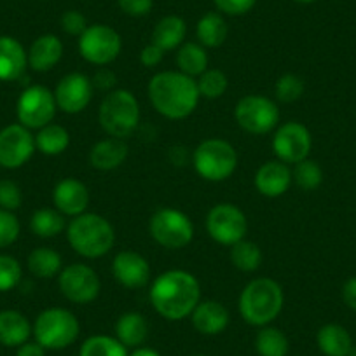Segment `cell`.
<instances>
[{
	"label": "cell",
	"instance_id": "d4e9b609",
	"mask_svg": "<svg viewBox=\"0 0 356 356\" xmlns=\"http://www.w3.org/2000/svg\"><path fill=\"white\" fill-rule=\"evenodd\" d=\"M187 35V23L186 19L180 18L177 15L164 16L157 22L152 32V44L168 53V51H175L182 46Z\"/></svg>",
	"mask_w": 356,
	"mask_h": 356
},
{
	"label": "cell",
	"instance_id": "8d00e7d4",
	"mask_svg": "<svg viewBox=\"0 0 356 356\" xmlns=\"http://www.w3.org/2000/svg\"><path fill=\"white\" fill-rule=\"evenodd\" d=\"M292 178L293 184L299 189L311 193V191H316L321 186V182H323V170H321V166L316 161L307 157V159L293 164Z\"/></svg>",
	"mask_w": 356,
	"mask_h": 356
},
{
	"label": "cell",
	"instance_id": "4316f807",
	"mask_svg": "<svg viewBox=\"0 0 356 356\" xmlns=\"http://www.w3.org/2000/svg\"><path fill=\"white\" fill-rule=\"evenodd\" d=\"M316 344L325 356H349L353 339L342 325L328 323L318 330Z\"/></svg>",
	"mask_w": 356,
	"mask_h": 356
},
{
	"label": "cell",
	"instance_id": "8fae6325",
	"mask_svg": "<svg viewBox=\"0 0 356 356\" xmlns=\"http://www.w3.org/2000/svg\"><path fill=\"white\" fill-rule=\"evenodd\" d=\"M58 289L67 300L84 306L98 299L102 292V282L93 267L75 262L61 269L58 275Z\"/></svg>",
	"mask_w": 356,
	"mask_h": 356
},
{
	"label": "cell",
	"instance_id": "9a60e30c",
	"mask_svg": "<svg viewBox=\"0 0 356 356\" xmlns=\"http://www.w3.org/2000/svg\"><path fill=\"white\" fill-rule=\"evenodd\" d=\"M35 150V135L19 122L0 129V166L6 170L22 168L32 159Z\"/></svg>",
	"mask_w": 356,
	"mask_h": 356
},
{
	"label": "cell",
	"instance_id": "d590c367",
	"mask_svg": "<svg viewBox=\"0 0 356 356\" xmlns=\"http://www.w3.org/2000/svg\"><path fill=\"white\" fill-rule=\"evenodd\" d=\"M197 91H200L201 98L207 100H218L225 95L229 88V79L218 68H208L204 70L200 77L196 79Z\"/></svg>",
	"mask_w": 356,
	"mask_h": 356
},
{
	"label": "cell",
	"instance_id": "4dcf8cb0",
	"mask_svg": "<svg viewBox=\"0 0 356 356\" xmlns=\"http://www.w3.org/2000/svg\"><path fill=\"white\" fill-rule=\"evenodd\" d=\"M177 67L178 72L197 79L204 70H208V53L207 47L200 42H184L177 51Z\"/></svg>",
	"mask_w": 356,
	"mask_h": 356
},
{
	"label": "cell",
	"instance_id": "277c9868",
	"mask_svg": "<svg viewBox=\"0 0 356 356\" xmlns=\"http://www.w3.org/2000/svg\"><path fill=\"white\" fill-rule=\"evenodd\" d=\"M67 239L77 255L84 259H100L114 248L115 231L104 215L86 211L68 222Z\"/></svg>",
	"mask_w": 356,
	"mask_h": 356
},
{
	"label": "cell",
	"instance_id": "e575fe53",
	"mask_svg": "<svg viewBox=\"0 0 356 356\" xmlns=\"http://www.w3.org/2000/svg\"><path fill=\"white\" fill-rule=\"evenodd\" d=\"M79 356H129L128 348L111 335H91L81 346Z\"/></svg>",
	"mask_w": 356,
	"mask_h": 356
},
{
	"label": "cell",
	"instance_id": "7a4b0ae2",
	"mask_svg": "<svg viewBox=\"0 0 356 356\" xmlns=\"http://www.w3.org/2000/svg\"><path fill=\"white\" fill-rule=\"evenodd\" d=\"M147 93L157 114L171 121L189 118L201 100L196 79L178 70L157 72L149 81Z\"/></svg>",
	"mask_w": 356,
	"mask_h": 356
},
{
	"label": "cell",
	"instance_id": "ffe728a7",
	"mask_svg": "<svg viewBox=\"0 0 356 356\" xmlns=\"http://www.w3.org/2000/svg\"><path fill=\"white\" fill-rule=\"evenodd\" d=\"M191 320H193V327L200 334L218 335L227 328L229 321H231V314H229L227 307L222 302L207 299L200 300V304L194 307Z\"/></svg>",
	"mask_w": 356,
	"mask_h": 356
},
{
	"label": "cell",
	"instance_id": "f35d334b",
	"mask_svg": "<svg viewBox=\"0 0 356 356\" xmlns=\"http://www.w3.org/2000/svg\"><path fill=\"white\" fill-rule=\"evenodd\" d=\"M23 276L22 264L11 255H0V292H11Z\"/></svg>",
	"mask_w": 356,
	"mask_h": 356
},
{
	"label": "cell",
	"instance_id": "6da1fadb",
	"mask_svg": "<svg viewBox=\"0 0 356 356\" xmlns=\"http://www.w3.org/2000/svg\"><path fill=\"white\" fill-rule=\"evenodd\" d=\"M149 300L164 320H186L200 304L201 285L193 273L186 269H170L152 280Z\"/></svg>",
	"mask_w": 356,
	"mask_h": 356
},
{
	"label": "cell",
	"instance_id": "e0dca14e",
	"mask_svg": "<svg viewBox=\"0 0 356 356\" xmlns=\"http://www.w3.org/2000/svg\"><path fill=\"white\" fill-rule=\"evenodd\" d=\"M112 276L124 289L138 290L149 285L152 271L149 260L142 253L122 250L112 260Z\"/></svg>",
	"mask_w": 356,
	"mask_h": 356
},
{
	"label": "cell",
	"instance_id": "8992f818",
	"mask_svg": "<svg viewBox=\"0 0 356 356\" xmlns=\"http://www.w3.org/2000/svg\"><path fill=\"white\" fill-rule=\"evenodd\" d=\"M193 166L207 182H224L238 168V152L224 138H207L194 149Z\"/></svg>",
	"mask_w": 356,
	"mask_h": 356
},
{
	"label": "cell",
	"instance_id": "681fc988",
	"mask_svg": "<svg viewBox=\"0 0 356 356\" xmlns=\"http://www.w3.org/2000/svg\"><path fill=\"white\" fill-rule=\"evenodd\" d=\"M129 356H161V355L156 351V349L142 348V346H140V348H135V351H133Z\"/></svg>",
	"mask_w": 356,
	"mask_h": 356
},
{
	"label": "cell",
	"instance_id": "7c38bea8",
	"mask_svg": "<svg viewBox=\"0 0 356 356\" xmlns=\"http://www.w3.org/2000/svg\"><path fill=\"white\" fill-rule=\"evenodd\" d=\"M204 225L210 238L224 246L241 241L248 232V218L245 211L232 203H218L211 207Z\"/></svg>",
	"mask_w": 356,
	"mask_h": 356
},
{
	"label": "cell",
	"instance_id": "60d3db41",
	"mask_svg": "<svg viewBox=\"0 0 356 356\" xmlns=\"http://www.w3.org/2000/svg\"><path fill=\"white\" fill-rule=\"evenodd\" d=\"M23 194L22 189L13 180H0V208L8 211H15L22 207Z\"/></svg>",
	"mask_w": 356,
	"mask_h": 356
},
{
	"label": "cell",
	"instance_id": "836d02e7",
	"mask_svg": "<svg viewBox=\"0 0 356 356\" xmlns=\"http://www.w3.org/2000/svg\"><path fill=\"white\" fill-rule=\"evenodd\" d=\"M229 248H231V252H229L231 262L238 271L253 273L262 264V250L255 241H250V239L245 238L229 246Z\"/></svg>",
	"mask_w": 356,
	"mask_h": 356
},
{
	"label": "cell",
	"instance_id": "7bdbcfd3",
	"mask_svg": "<svg viewBox=\"0 0 356 356\" xmlns=\"http://www.w3.org/2000/svg\"><path fill=\"white\" fill-rule=\"evenodd\" d=\"M218 13L227 16H243L255 8L257 0H213Z\"/></svg>",
	"mask_w": 356,
	"mask_h": 356
},
{
	"label": "cell",
	"instance_id": "ee69618b",
	"mask_svg": "<svg viewBox=\"0 0 356 356\" xmlns=\"http://www.w3.org/2000/svg\"><path fill=\"white\" fill-rule=\"evenodd\" d=\"M91 82H93V88L98 89V91L111 93L115 89V84H118V75L108 67H100L91 77Z\"/></svg>",
	"mask_w": 356,
	"mask_h": 356
},
{
	"label": "cell",
	"instance_id": "5b68a950",
	"mask_svg": "<svg viewBox=\"0 0 356 356\" xmlns=\"http://www.w3.org/2000/svg\"><path fill=\"white\" fill-rule=\"evenodd\" d=\"M140 104L129 89H114L105 95L98 108V121L108 136L126 140L140 124Z\"/></svg>",
	"mask_w": 356,
	"mask_h": 356
},
{
	"label": "cell",
	"instance_id": "816d5d0a",
	"mask_svg": "<svg viewBox=\"0 0 356 356\" xmlns=\"http://www.w3.org/2000/svg\"><path fill=\"white\" fill-rule=\"evenodd\" d=\"M194 356H207V355H194Z\"/></svg>",
	"mask_w": 356,
	"mask_h": 356
},
{
	"label": "cell",
	"instance_id": "603a6c76",
	"mask_svg": "<svg viewBox=\"0 0 356 356\" xmlns=\"http://www.w3.org/2000/svg\"><path fill=\"white\" fill-rule=\"evenodd\" d=\"M29 67V54L15 37H0V81L11 82L23 77Z\"/></svg>",
	"mask_w": 356,
	"mask_h": 356
},
{
	"label": "cell",
	"instance_id": "9c48e42d",
	"mask_svg": "<svg viewBox=\"0 0 356 356\" xmlns=\"http://www.w3.org/2000/svg\"><path fill=\"white\" fill-rule=\"evenodd\" d=\"M234 119L250 135H267L280 126V108L275 100L262 95H246L236 104Z\"/></svg>",
	"mask_w": 356,
	"mask_h": 356
},
{
	"label": "cell",
	"instance_id": "bcb514c9",
	"mask_svg": "<svg viewBox=\"0 0 356 356\" xmlns=\"http://www.w3.org/2000/svg\"><path fill=\"white\" fill-rule=\"evenodd\" d=\"M163 58H164V51L152 42L147 44V46L140 51V63H142L145 68H156L157 65H161Z\"/></svg>",
	"mask_w": 356,
	"mask_h": 356
},
{
	"label": "cell",
	"instance_id": "d6986e66",
	"mask_svg": "<svg viewBox=\"0 0 356 356\" xmlns=\"http://www.w3.org/2000/svg\"><path fill=\"white\" fill-rule=\"evenodd\" d=\"M89 189L84 182L74 177L60 180L53 189V203L60 213L65 217H77L86 213L89 207Z\"/></svg>",
	"mask_w": 356,
	"mask_h": 356
},
{
	"label": "cell",
	"instance_id": "f907efd6",
	"mask_svg": "<svg viewBox=\"0 0 356 356\" xmlns=\"http://www.w3.org/2000/svg\"><path fill=\"white\" fill-rule=\"evenodd\" d=\"M293 2H299V4H313L316 0H293Z\"/></svg>",
	"mask_w": 356,
	"mask_h": 356
},
{
	"label": "cell",
	"instance_id": "d6a6232c",
	"mask_svg": "<svg viewBox=\"0 0 356 356\" xmlns=\"http://www.w3.org/2000/svg\"><path fill=\"white\" fill-rule=\"evenodd\" d=\"M255 349L259 356H286L290 351V341L280 328L262 327L255 337Z\"/></svg>",
	"mask_w": 356,
	"mask_h": 356
},
{
	"label": "cell",
	"instance_id": "cb8c5ba5",
	"mask_svg": "<svg viewBox=\"0 0 356 356\" xmlns=\"http://www.w3.org/2000/svg\"><path fill=\"white\" fill-rule=\"evenodd\" d=\"M32 334L33 327L25 314L15 309L0 311V344L8 348H19L29 342Z\"/></svg>",
	"mask_w": 356,
	"mask_h": 356
},
{
	"label": "cell",
	"instance_id": "b9f144b4",
	"mask_svg": "<svg viewBox=\"0 0 356 356\" xmlns=\"http://www.w3.org/2000/svg\"><path fill=\"white\" fill-rule=\"evenodd\" d=\"M60 25L61 30L72 37H81L84 33V30L89 26L88 22H86V16L81 11H75V9L65 11L61 15Z\"/></svg>",
	"mask_w": 356,
	"mask_h": 356
},
{
	"label": "cell",
	"instance_id": "7dc6e473",
	"mask_svg": "<svg viewBox=\"0 0 356 356\" xmlns=\"http://www.w3.org/2000/svg\"><path fill=\"white\" fill-rule=\"evenodd\" d=\"M342 300L349 309L356 311V276L349 278L342 286Z\"/></svg>",
	"mask_w": 356,
	"mask_h": 356
},
{
	"label": "cell",
	"instance_id": "30bf717a",
	"mask_svg": "<svg viewBox=\"0 0 356 356\" xmlns=\"http://www.w3.org/2000/svg\"><path fill=\"white\" fill-rule=\"evenodd\" d=\"M122 51V39L112 26L97 23L89 25L79 37V53L88 63L107 67L118 60Z\"/></svg>",
	"mask_w": 356,
	"mask_h": 356
},
{
	"label": "cell",
	"instance_id": "ba28073f",
	"mask_svg": "<svg viewBox=\"0 0 356 356\" xmlns=\"http://www.w3.org/2000/svg\"><path fill=\"white\" fill-rule=\"evenodd\" d=\"M149 234L163 248L182 250L193 241L194 224L182 210L164 207L154 211L150 217Z\"/></svg>",
	"mask_w": 356,
	"mask_h": 356
},
{
	"label": "cell",
	"instance_id": "f1b7e54d",
	"mask_svg": "<svg viewBox=\"0 0 356 356\" xmlns=\"http://www.w3.org/2000/svg\"><path fill=\"white\" fill-rule=\"evenodd\" d=\"M26 267L35 278L51 280L61 273L63 259L56 250L49 248V246H39L30 252L29 259H26Z\"/></svg>",
	"mask_w": 356,
	"mask_h": 356
},
{
	"label": "cell",
	"instance_id": "f546056e",
	"mask_svg": "<svg viewBox=\"0 0 356 356\" xmlns=\"http://www.w3.org/2000/svg\"><path fill=\"white\" fill-rule=\"evenodd\" d=\"M70 145V133L65 126L49 122L44 128L37 129L35 135V149L44 156H60Z\"/></svg>",
	"mask_w": 356,
	"mask_h": 356
},
{
	"label": "cell",
	"instance_id": "ab89813d",
	"mask_svg": "<svg viewBox=\"0 0 356 356\" xmlns=\"http://www.w3.org/2000/svg\"><path fill=\"white\" fill-rule=\"evenodd\" d=\"M19 220L13 211L0 208V248L11 246L19 236Z\"/></svg>",
	"mask_w": 356,
	"mask_h": 356
},
{
	"label": "cell",
	"instance_id": "484cf974",
	"mask_svg": "<svg viewBox=\"0 0 356 356\" xmlns=\"http://www.w3.org/2000/svg\"><path fill=\"white\" fill-rule=\"evenodd\" d=\"M149 337V321L142 313L128 311L115 321V339L126 348H140Z\"/></svg>",
	"mask_w": 356,
	"mask_h": 356
},
{
	"label": "cell",
	"instance_id": "52a82bcc",
	"mask_svg": "<svg viewBox=\"0 0 356 356\" xmlns=\"http://www.w3.org/2000/svg\"><path fill=\"white\" fill-rule=\"evenodd\" d=\"M81 334V323L72 311L65 307L44 309L33 323V337L44 349H60L74 344Z\"/></svg>",
	"mask_w": 356,
	"mask_h": 356
},
{
	"label": "cell",
	"instance_id": "74e56055",
	"mask_svg": "<svg viewBox=\"0 0 356 356\" xmlns=\"http://www.w3.org/2000/svg\"><path fill=\"white\" fill-rule=\"evenodd\" d=\"M304 79L297 74H283L275 84V95L282 104H293L304 95Z\"/></svg>",
	"mask_w": 356,
	"mask_h": 356
},
{
	"label": "cell",
	"instance_id": "c3c4849f",
	"mask_svg": "<svg viewBox=\"0 0 356 356\" xmlns=\"http://www.w3.org/2000/svg\"><path fill=\"white\" fill-rule=\"evenodd\" d=\"M16 356H46V349L39 342H25L18 348Z\"/></svg>",
	"mask_w": 356,
	"mask_h": 356
},
{
	"label": "cell",
	"instance_id": "2e32d148",
	"mask_svg": "<svg viewBox=\"0 0 356 356\" xmlns=\"http://www.w3.org/2000/svg\"><path fill=\"white\" fill-rule=\"evenodd\" d=\"M93 82L82 72H70L63 75L54 89L58 111L65 114H81L93 100Z\"/></svg>",
	"mask_w": 356,
	"mask_h": 356
},
{
	"label": "cell",
	"instance_id": "4fadbf2b",
	"mask_svg": "<svg viewBox=\"0 0 356 356\" xmlns=\"http://www.w3.org/2000/svg\"><path fill=\"white\" fill-rule=\"evenodd\" d=\"M58 105L54 100V93L46 86L33 84L19 95L16 104V115L19 124L29 129H40L53 122L56 115Z\"/></svg>",
	"mask_w": 356,
	"mask_h": 356
},
{
	"label": "cell",
	"instance_id": "3957f363",
	"mask_svg": "<svg viewBox=\"0 0 356 356\" xmlns=\"http://www.w3.org/2000/svg\"><path fill=\"white\" fill-rule=\"evenodd\" d=\"M285 304V293L276 280L255 278L245 285L239 296V314L253 327H267L280 316Z\"/></svg>",
	"mask_w": 356,
	"mask_h": 356
},
{
	"label": "cell",
	"instance_id": "5bb4252c",
	"mask_svg": "<svg viewBox=\"0 0 356 356\" xmlns=\"http://www.w3.org/2000/svg\"><path fill=\"white\" fill-rule=\"evenodd\" d=\"M271 147L276 159L283 161L285 164H297L309 157L313 138L309 129L302 122L289 121L275 129Z\"/></svg>",
	"mask_w": 356,
	"mask_h": 356
},
{
	"label": "cell",
	"instance_id": "ac0fdd59",
	"mask_svg": "<svg viewBox=\"0 0 356 356\" xmlns=\"http://www.w3.org/2000/svg\"><path fill=\"white\" fill-rule=\"evenodd\" d=\"M253 184L260 196L275 200V197L283 196L293 184L292 170L289 164L280 159L267 161L257 170Z\"/></svg>",
	"mask_w": 356,
	"mask_h": 356
},
{
	"label": "cell",
	"instance_id": "7402d4cb",
	"mask_svg": "<svg viewBox=\"0 0 356 356\" xmlns=\"http://www.w3.org/2000/svg\"><path fill=\"white\" fill-rule=\"evenodd\" d=\"M128 154L129 147L126 140L107 136V138L100 140V142L91 147V150H89V164L98 171L118 170L128 159Z\"/></svg>",
	"mask_w": 356,
	"mask_h": 356
},
{
	"label": "cell",
	"instance_id": "f6af8a7d",
	"mask_svg": "<svg viewBox=\"0 0 356 356\" xmlns=\"http://www.w3.org/2000/svg\"><path fill=\"white\" fill-rule=\"evenodd\" d=\"M118 6L124 15L131 16V18H140V16L149 15L154 0H118Z\"/></svg>",
	"mask_w": 356,
	"mask_h": 356
},
{
	"label": "cell",
	"instance_id": "44dd1931",
	"mask_svg": "<svg viewBox=\"0 0 356 356\" xmlns=\"http://www.w3.org/2000/svg\"><path fill=\"white\" fill-rule=\"evenodd\" d=\"M26 54H29V67L32 70L44 74V72L53 70L61 61V58H63V42L58 35L44 33V35L37 37L33 40Z\"/></svg>",
	"mask_w": 356,
	"mask_h": 356
},
{
	"label": "cell",
	"instance_id": "83f0119b",
	"mask_svg": "<svg viewBox=\"0 0 356 356\" xmlns=\"http://www.w3.org/2000/svg\"><path fill=\"white\" fill-rule=\"evenodd\" d=\"M197 42L207 49H215L220 47L227 40L229 26L222 13H207L201 16V19L196 25Z\"/></svg>",
	"mask_w": 356,
	"mask_h": 356
},
{
	"label": "cell",
	"instance_id": "1f68e13d",
	"mask_svg": "<svg viewBox=\"0 0 356 356\" xmlns=\"http://www.w3.org/2000/svg\"><path fill=\"white\" fill-rule=\"evenodd\" d=\"M30 229L39 238L51 239L67 231V220H65V215L60 213L56 208H40L33 211L30 218Z\"/></svg>",
	"mask_w": 356,
	"mask_h": 356
}]
</instances>
